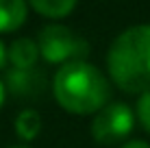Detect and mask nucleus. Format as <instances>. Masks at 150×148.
I'll return each instance as SVG.
<instances>
[{
  "label": "nucleus",
  "mask_w": 150,
  "mask_h": 148,
  "mask_svg": "<svg viewBox=\"0 0 150 148\" xmlns=\"http://www.w3.org/2000/svg\"><path fill=\"white\" fill-rule=\"evenodd\" d=\"M41 131V115L35 109H24L15 118V133L22 137L24 142H30L39 135Z\"/></svg>",
  "instance_id": "9"
},
{
  "label": "nucleus",
  "mask_w": 150,
  "mask_h": 148,
  "mask_svg": "<svg viewBox=\"0 0 150 148\" xmlns=\"http://www.w3.org/2000/svg\"><path fill=\"white\" fill-rule=\"evenodd\" d=\"M7 65V48L2 46V42H0V70Z\"/></svg>",
  "instance_id": "12"
},
{
  "label": "nucleus",
  "mask_w": 150,
  "mask_h": 148,
  "mask_svg": "<svg viewBox=\"0 0 150 148\" xmlns=\"http://www.w3.org/2000/svg\"><path fill=\"white\" fill-rule=\"evenodd\" d=\"M135 113H137L139 124L144 126V131L150 133V91H146V94L139 96L137 107H135Z\"/></svg>",
  "instance_id": "10"
},
{
  "label": "nucleus",
  "mask_w": 150,
  "mask_h": 148,
  "mask_svg": "<svg viewBox=\"0 0 150 148\" xmlns=\"http://www.w3.org/2000/svg\"><path fill=\"white\" fill-rule=\"evenodd\" d=\"M133 126H135V115L131 107L126 103H109L98 111L91 122V137L96 140V144L111 146L126 140Z\"/></svg>",
  "instance_id": "4"
},
{
  "label": "nucleus",
  "mask_w": 150,
  "mask_h": 148,
  "mask_svg": "<svg viewBox=\"0 0 150 148\" xmlns=\"http://www.w3.org/2000/svg\"><path fill=\"white\" fill-rule=\"evenodd\" d=\"M7 59L13 63V68L18 70H28V68H35L39 59V48L33 39L28 37H20L9 46L7 50Z\"/></svg>",
  "instance_id": "6"
},
{
  "label": "nucleus",
  "mask_w": 150,
  "mask_h": 148,
  "mask_svg": "<svg viewBox=\"0 0 150 148\" xmlns=\"http://www.w3.org/2000/svg\"><path fill=\"white\" fill-rule=\"evenodd\" d=\"M2 103H4V85L0 83V107H2Z\"/></svg>",
  "instance_id": "13"
},
{
  "label": "nucleus",
  "mask_w": 150,
  "mask_h": 148,
  "mask_svg": "<svg viewBox=\"0 0 150 148\" xmlns=\"http://www.w3.org/2000/svg\"><path fill=\"white\" fill-rule=\"evenodd\" d=\"M28 7L20 0H0V33H11L26 20Z\"/></svg>",
  "instance_id": "7"
},
{
  "label": "nucleus",
  "mask_w": 150,
  "mask_h": 148,
  "mask_svg": "<svg viewBox=\"0 0 150 148\" xmlns=\"http://www.w3.org/2000/svg\"><path fill=\"white\" fill-rule=\"evenodd\" d=\"M52 94L59 107L76 115L98 113L111 96L109 81L87 61L65 63L52 81Z\"/></svg>",
  "instance_id": "2"
},
{
  "label": "nucleus",
  "mask_w": 150,
  "mask_h": 148,
  "mask_svg": "<svg viewBox=\"0 0 150 148\" xmlns=\"http://www.w3.org/2000/svg\"><path fill=\"white\" fill-rule=\"evenodd\" d=\"M107 68L122 91H150V24L131 26L113 39L107 55Z\"/></svg>",
  "instance_id": "1"
},
{
  "label": "nucleus",
  "mask_w": 150,
  "mask_h": 148,
  "mask_svg": "<svg viewBox=\"0 0 150 148\" xmlns=\"http://www.w3.org/2000/svg\"><path fill=\"white\" fill-rule=\"evenodd\" d=\"M122 148H150L148 142H142V140H131V142H126Z\"/></svg>",
  "instance_id": "11"
},
{
  "label": "nucleus",
  "mask_w": 150,
  "mask_h": 148,
  "mask_svg": "<svg viewBox=\"0 0 150 148\" xmlns=\"http://www.w3.org/2000/svg\"><path fill=\"white\" fill-rule=\"evenodd\" d=\"M7 89L15 96L22 98H37L41 91L46 89V76L37 68H28V70H9L7 72Z\"/></svg>",
  "instance_id": "5"
},
{
  "label": "nucleus",
  "mask_w": 150,
  "mask_h": 148,
  "mask_svg": "<svg viewBox=\"0 0 150 148\" xmlns=\"http://www.w3.org/2000/svg\"><path fill=\"white\" fill-rule=\"evenodd\" d=\"M30 9L37 11L39 15H44V18L59 20L74 11L76 2L74 0H35V2H30Z\"/></svg>",
  "instance_id": "8"
},
{
  "label": "nucleus",
  "mask_w": 150,
  "mask_h": 148,
  "mask_svg": "<svg viewBox=\"0 0 150 148\" xmlns=\"http://www.w3.org/2000/svg\"><path fill=\"white\" fill-rule=\"evenodd\" d=\"M18 148H22V146H18Z\"/></svg>",
  "instance_id": "14"
},
{
  "label": "nucleus",
  "mask_w": 150,
  "mask_h": 148,
  "mask_svg": "<svg viewBox=\"0 0 150 148\" xmlns=\"http://www.w3.org/2000/svg\"><path fill=\"white\" fill-rule=\"evenodd\" d=\"M39 55L48 63H74V61H85L89 55V44L83 37L74 33L72 28L59 26H46L39 30V42H37Z\"/></svg>",
  "instance_id": "3"
}]
</instances>
